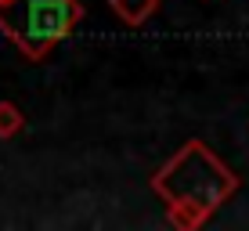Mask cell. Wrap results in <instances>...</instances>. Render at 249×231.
Masks as SVG:
<instances>
[{
	"label": "cell",
	"mask_w": 249,
	"mask_h": 231,
	"mask_svg": "<svg viewBox=\"0 0 249 231\" xmlns=\"http://www.w3.org/2000/svg\"><path fill=\"white\" fill-rule=\"evenodd\" d=\"M235 188H238V177L202 141H188L152 177V192L166 202L170 224L181 228V231L202 228L235 195Z\"/></svg>",
	"instance_id": "obj_1"
},
{
	"label": "cell",
	"mask_w": 249,
	"mask_h": 231,
	"mask_svg": "<svg viewBox=\"0 0 249 231\" xmlns=\"http://www.w3.org/2000/svg\"><path fill=\"white\" fill-rule=\"evenodd\" d=\"M80 0H0V33L33 62H44L47 51L80 25Z\"/></svg>",
	"instance_id": "obj_2"
},
{
	"label": "cell",
	"mask_w": 249,
	"mask_h": 231,
	"mask_svg": "<svg viewBox=\"0 0 249 231\" xmlns=\"http://www.w3.org/2000/svg\"><path fill=\"white\" fill-rule=\"evenodd\" d=\"M112 15L126 25H144L152 15L159 11V0H108Z\"/></svg>",
	"instance_id": "obj_3"
},
{
	"label": "cell",
	"mask_w": 249,
	"mask_h": 231,
	"mask_svg": "<svg viewBox=\"0 0 249 231\" xmlns=\"http://www.w3.org/2000/svg\"><path fill=\"white\" fill-rule=\"evenodd\" d=\"M22 112H18V105H15V101H0V138H15V134L22 130Z\"/></svg>",
	"instance_id": "obj_4"
}]
</instances>
